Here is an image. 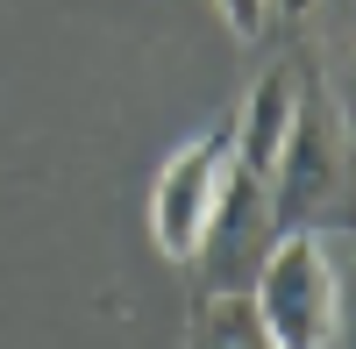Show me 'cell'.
I'll use <instances>...</instances> for the list:
<instances>
[{"label":"cell","instance_id":"cell-1","mask_svg":"<svg viewBox=\"0 0 356 349\" xmlns=\"http://www.w3.org/2000/svg\"><path fill=\"white\" fill-rule=\"evenodd\" d=\"M349 136L335 122V100L321 79H300V107H292V129L278 143L271 164V221L285 228H321V221H349Z\"/></svg>","mask_w":356,"mask_h":349},{"label":"cell","instance_id":"cell-2","mask_svg":"<svg viewBox=\"0 0 356 349\" xmlns=\"http://www.w3.org/2000/svg\"><path fill=\"white\" fill-rule=\"evenodd\" d=\"M250 307H257L264 335H271V349H328L335 314H342V285H335L321 228H285L264 250V264L250 278Z\"/></svg>","mask_w":356,"mask_h":349},{"label":"cell","instance_id":"cell-3","mask_svg":"<svg viewBox=\"0 0 356 349\" xmlns=\"http://www.w3.org/2000/svg\"><path fill=\"white\" fill-rule=\"evenodd\" d=\"M221 171H228V114L214 129H200L193 143H178L157 171V186H150V236L171 264L200 257V236H207L214 200H221Z\"/></svg>","mask_w":356,"mask_h":349},{"label":"cell","instance_id":"cell-4","mask_svg":"<svg viewBox=\"0 0 356 349\" xmlns=\"http://www.w3.org/2000/svg\"><path fill=\"white\" fill-rule=\"evenodd\" d=\"M300 79H307L300 57H285V65L257 72V86L228 107V164H235V171L271 179L278 143H285V129H292V107H300Z\"/></svg>","mask_w":356,"mask_h":349},{"label":"cell","instance_id":"cell-5","mask_svg":"<svg viewBox=\"0 0 356 349\" xmlns=\"http://www.w3.org/2000/svg\"><path fill=\"white\" fill-rule=\"evenodd\" d=\"M193 349H271L250 293H207L193 307Z\"/></svg>","mask_w":356,"mask_h":349},{"label":"cell","instance_id":"cell-6","mask_svg":"<svg viewBox=\"0 0 356 349\" xmlns=\"http://www.w3.org/2000/svg\"><path fill=\"white\" fill-rule=\"evenodd\" d=\"M328 100H335V122H342V136H349V157H356V36L342 43V57L328 65Z\"/></svg>","mask_w":356,"mask_h":349},{"label":"cell","instance_id":"cell-7","mask_svg":"<svg viewBox=\"0 0 356 349\" xmlns=\"http://www.w3.org/2000/svg\"><path fill=\"white\" fill-rule=\"evenodd\" d=\"M221 22H228L243 43H257L264 22H271V0H221Z\"/></svg>","mask_w":356,"mask_h":349},{"label":"cell","instance_id":"cell-8","mask_svg":"<svg viewBox=\"0 0 356 349\" xmlns=\"http://www.w3.org/2000/svg\"><path fill=\"white\" fill-rule=\"evenodd\" d=\"M328 349H356V293L342 300V314H335V335H328Z\"/></svg>","mask_w":356,"mask_h":349},{"label":"cell","instance_id":"cell-9","mask_svg":"<svg viewBox=\"0 0 356 349\" xmlns=\"http://www.w3.org/2000/svg\"><path fill=\"white\" fill-rule=\"evenodd\" d=\"M271 15H285V22H300V15H314V0H271Z\"/></svg>","mask_w":356,"mask_h":349}]
</instances>
